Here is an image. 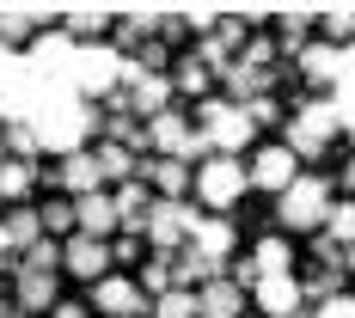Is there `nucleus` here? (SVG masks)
Wrapping results in <instances>:
<instances>
[{
    "label": "nucleus",
    "instance_id": "0eeeda50",
    "mask_svg": "<svg viewBox=\"0 0 355 318\" xmlns=\"http://www.w3.org/2000/svg\"><path fill=\"white\" fill-rule=\"evenodd\" d=\"M251 190V177H245V159H220V153H209L202 166H196V202L214 214H227L239 196Z\"/></svg>",
    "mask_w": 355,
    "mask_h": 318
},
{
    "label": "nucleus",
    "instance_id": "473e14b6",
    "mask_svg": "<svg viewBox=\"0 0 355 318\" xmlns=\"http://www.w3.org/2000/svg\"><path fill=\"white\" fill-rule=\"evenodd\" d=\"M324 239L355 245V202H331V214H324Z\"/></svg>",
    "mask_w": 355,
    "mask_h": 318
},
{
    "label": "nucleus",
    "instance_id": "49530a36",
    "mask_svg": "<svg viewBox=\"0 0 355 318\" xmlns=\"http://www.w3.org/2000/svg\"><path fill=\"white\" fill-rule=\"evenodd\" d=\"M0 270H19V251L6 245V227H0Z\"/></svg>",
    "mask_w": 355,
    "mask_h": 318
},
{
    "label": "nucleus",
    "instance_id": "39448f33",
    "mask_svg": "<svg viewBox=\"0 0 355 318\" xmlns=\"http://www.w3.org/2000/svg\"><path fill=\"white\" fill-rule=\"evenodd\" d=\"M190 123H196V135L209 141V153H220V159H239V153L251 147V135H257L251 116L239 105H227V98H202Z\"/></svg>",
    "mask_w": 355,
    "mask_h": 318
},
{
    "label": "nucleus",
    "instance_id": "7ed1b4c3",
    "mask_svg": "<svg viewBox=\"0 0 355 318\" xmlns=\"http://www.w3.org/2000/svg\"><path fill=\"white\" fill-rule=\"evenodd\" d=\"M123 86V49L116 43H73V68H68V92L73 98H98L105 105L110 92Z\"/></svg>",
    "mask_w": 355,
    "mask_h": 318
},
{
    "label": "nucleus",
    "instance_id": "ddd939ff",
    "mask_svg": "<svg viewBox=\"0 0 355 318\" xmlns=\"http://www.w3.org/2000/svg\"><path fill=\"white\" fill-rule=\"evenodd\" d=\"M62 270L80 276V282H105V276H110V245H105V239L73 233V239H62Z\"/></svg>",
    "mask_w": 355,
    "mask_h": 318
},
{
    "label": "nucleus",
    "instance_id": "a211bd4d",
    "mask_svg": "<svg viewBox=\"0 0 355 318\" xmlns=\"http://www.w3.org/2000/svg\"><path fill=\"white\" fill-rule=\"evenodd\" d=\"M110 25H116V6H62V31L73 43H105Z\"/></svg>",
    "mask_w": 355,
    "mask_h": 318
},
{
    "label": "nucleus",
    "instance_id": "e433bc0d",
    "mask_svg": "<svg viewBox=\"0 0 355 318\" xmlns=\"http://www.w3.org/2000/svg\"><path fill=\"white\" fill-rule=\"evenodd\" d=\"M251 116V129H276V123H288V110L276 105V98H270V92H263V98H251V105H239Z\"/></svg>",
    "mask_w": 355,
    "mask_h": 318
},
{
    "label": "nucleus",
    "instance_id": "4468645a",
    "mask_svg": "<svg viewBox=\"0 0 355 318\" xmlns=\"http://www.w3.org/2000/svg\"><path fill=\"white\" fill-rule=\"evenodd\" d=\"M55 184V190H68V196H92V190H105V177H98V159H92V147H80V153H68L55 172H37V184Z\"/></svg>",
    "mask_w": 355,
    "mask_h": 318
},
{
    "label": "nucleus",
    "instance_id": "aec40b11",
    "mask_svg": "<svg viewBox=\"0 0 355 318\" xmlns=\"http://www.w3.org/2000/svg\"><path fill=\"white\" fill-rule=\"evenodd\" d=\"M62 294H55V276H37V270H19L12 282V312H49Z\"/></svg>",
    "mask_w": 355,
    "mask_h": 318
},
{
    "label": "nucleus",
    "instance_id": "f03ea898",
    "mask_svg": "<svg viewBox=\"0 0 355 318\" xmlns=\"http://www.w3.org/2000/svg\"><path fill=\"white\" fill-rule=\"evenodd\" d=\"M331 202H337L331 177L300 172L282 196H276V220H282V233H324V214H331Z\"/></svg>",
    "mask_w": 355,
    "mask_h": 318
},
{
    "label": "nucleus",
    "instance_id": "7c9ffc66",
    "mask_svg": "<svg viewBox=\"0 0 355 318\" xmlns=\"http://www.w3.org/2000/svg\"><path fill=\"white\" fill-rule=\"evenodd\" d=\"M233 62H245L251 73H276V43H270V37H245V49H239Z\"/></svg>",
    "mask_w": 355,
    "mask_h": 318
},
{
    "label": "nucleus",
    "instance_id": "a19ab883",
    "mask_svg": "<svg viewBox=\"0 0 355 318\" xmlns=\"http://www.w3.org/2000/svg\"><path fill=\"white\" fill-rule=\"evenodd\" d=\"M110 263H141V239H110Z\"/></svg>",
    "mask_w": 355,
    "mask_h": 318
},
{
    "label": "nucleus",
    "instance_id": "9d476101",
    "mask_svg": "<svg viewBox=\"0 0 355 318\" xmlns=\"http://www.w3.org/2000/svg\"><path fill=\"white\" fill-rule=\"evenodd\" d=\"M86 306H98L105 318H141V312H153V300L141 294V282H129V276L92 282V300H86Z\"/></svg>",
    "mask_w": 355,
    "mask_h": 318
},
{
    "label": "nucleus",
    "instance_id": "f3484780",
    "mask_svg": "<svg viewBox=\"0 0 355 318\" xmlns=\"http://www.w3.org/2000/svg\"><path fill=\"white\" fill-rule=\"evenodd\" d=\"M110 202H116V233L141 239V227H147V209H153V190H147L141 177H129V184H116V190H110Z\"/></svg>",
    "mask_w": 355,
    "mask_h": 318
},
{
    "label": "nucleus",
    "instance_id": "c9c22d12",
    "mask_svg": "<svg viewBox=\"0 0 355 318\" xmlns=\"http://www.w3.org/2000/svg\"><path fill=\"white\" fill-rule=\"evenodd\" d=\"M196 62H202L209 73H227L233 68V49H227L220 37H196Z\"/></svg>",
    "mask_w": 355,
    "mask_h": 318
},
{
    "label": "nucleus",
    "instance_id": "2eb2a0df",
    "mask_svg": "<svg viewBox=\"0 0 355 318\" xmlns=\"http://www.w3.org/2000/svg\"><path fill=\"white\" fill-rule=\"evenodd\" d=\"M233 245H239V233H233V220H227V214H202V220H196V233H190V251H196V257H209V263H233Z\"/></svg>",
    "mask_w": 355,
    "mask_h": 318
},
{
    "label": "nucleus",
    "instance_id": "f8f14e48",
    "mask_svg": "<svg viewBox=\"0 0 355 318\" xmlns=\"http://www.w3.org/2000/svg\"><path fill=\"white\" fill-rule=\"evenodd\" d=\"M245 177L257 184V190H270V196H282L288 184L300 177V159H294V153H288L282 141H276V147H257V153H251V166H245Z\"/></svg>",
    "mask_w": 355,
    "mask_h": 318
},
{
    "label": "nucleus",
    "instance_id": "72a5a7b5",
    "mask_svg": "<svg viewBox=\"0 0 355 318\" xmlns=\"http://www.w3.org/2000/svg\"><path fill=\"white\" fill-rule=\"evenodd\" d=\"M300 294H306V300H337V294H343V270H313V276H306V282H300Z\"/></svg>",
    "mask_w": 355,
    "mask_h": 318
},
{
    "label": "nucleus",
    "instance_id": "412c9836",
    "mask_svg": "<svg viewBox=\"0 0 355 318\" xmlns=\"http://www.w3.org/2000/svg\"><path fill=\"white\" fill-rule=\"evenodd\" d=\"M196 318H245V294L227 282H209V288H196Z\"/></svg>",
    "mask_w": 355,
    "mask_h": 318
},
{
    "label": "nucleus",
    "instance_id": "c85d7f7f",
    "mask_svg": "<svg viewBox=\"0 0 355 318\" xmlns=\"http://www.w3.org/2000/svg\"><path fill=\"white\" fill-rule=\"evenodd\" d=\"M19 270H37V276H62V239H49V233H43V239H37V245L19 257Z\"/></svg>",
    "mask_w": 355,
    "mask_h": 318
},
{
    "label": "nucleus",
    "instance_id": "4be33fe9",
    "mask_svg": "<svg viewBox=\"0 0 355 318\" xmlns=\"http://www.w3.org/2000/svg\"><path fill=\"white\" fill-rule=\"evenodd\" d=\"M251 270H257V282H263V276H294V245H288L282 233L257 239V251H251Z\"/></svg>",
    "mask_w": 355,
    "mask_h": 318
},
{
    "label": "nucleus",
    "instance_id": "09e8293b",
    "mask_svg": "<svg viewBox=\"0 0 355 318\" xmlns=\"http://www.w3.org/2000/svg\"><path fill=\"white\" fill-rule=\"evenodd\" d=\"M0 318H19V312H12V300H0Z\"/></svg>",
    "mask_w": 355,
    "mask_h": 318
},
{
    "label": "nucleus",
    "instance_id": "cd10ccee",
    "mask_svg": "<svg viewBox=\"0 0 355 318\" xmlns=\"http://www.w3.org/2000/svg\"><path fill=\"white\" fill-rule=\"evenodd\" d=\"M319 25H324V43L343 49V43H355V6H319Z\"/></svg>",
    "mask_w": 355,
    "mask_h": 318
},
{
    "label": "nucleus",
    "instance_id": "8fccbe9b",
    "mask_svg": "<svg viewBox=\"0 0 355 318\" xmlns=\"http://www.w3.org/2000/svg\"><path fill=\"white\" fill-rule=\"evenodd\" d=\"M343 184H355V159H349V166H343Z\"/></svg>",
    "mask_w": 355,
    "mask_h": 318
},
{
    "label": "nucleus",
    "instance_id": "79ce46f5",
    "mask_svg": "<svg viewBox=\"0 0 355 318\" xmlns=\"http://www.w3.org/2000/svg\"><path fill=\"white\" fill-rule=\"evenodd\" d=\"M178 31H190L184 25V6H159V31L153 37H178Z\"/></svg>",
    "mask_w": 355,
    "mask_h": 318
},
{
    "label": "nucleus",
    "instance_id": "4c0bfd02",
    "mask_svg": "<svg viewBox=\"0 0 355 318\" xmlns=\"http://www.w3.org/2000/svg\"><path fill=\"white\" fill-rule=\"evenodd\" d=\"M37 220H43L49 239H62V233L73 239V202H49V209H37Z\"/></svg>",
    "mask_w": 355,
    "mask_h": 318
},
{
    "label": "nucleus",
    "instance_id": "a878e982",
    "mask_svg": "<svg viewBox=\"0 0 355 318\" xmlns=\"http://www.w3.org/2000/svg\"><path fill=\"white\" fill-rule=\"evenodd\" d=\"M319 6H276V31H282L288 49H306V31H313Z\"/></svg>",
    "mask_w": 355,
    "mask_h": 318
},
{
    "label": "nucleus",
    "instance_id": "58836bf2",
    "mask_svg": "<svg viewBox=\"0 0 355 318\" xmlns=\"http://www.w3.org/2000/svg\"><path fill=\"white\" fill-rule=\"evenodd\" d=\"M331 105H337V123H343V135L355 141V86H337V98H331Z\"/></svg>",
    "mask_w": 355,
    "mask_h": 318
},
{
    "label": "nucleus",
    "instance_id": "9b49d317",
    "mask_svg": "<svg viewBox=\"0 0 355 318\" xmlns=\"http://www.w3.org/2000/svg\"><path fill=\"white\" fill-rule=\"evenodd\" d=\"M251 306L263 318H306V294H300V276H263L251 288Z\"/></svg>",
    "mask_w": 355,
    "mask_h": 318
},
{
    "label": "nucleus",
    "instance_id": "393cba45",
    "mask_svg": "<svg viewBox=\"0 0 355 318\" xmlns=\"http://www.w3.org/2000/svg\"><path fill=\"white\" fill-rule=\"evenodd\" d=\"M37 190V166L31 159H0V202H25Z\"/></svg>",
    "mask_w": 355,
    "mask_h": 318
},
{
    "label": "nucleus",
    "instance_id": "5701e85b",
    "mask_svg": "<svg viewBox=\"0 0 355 318\" xmlns=\"http://www.w3.org/2000/svg\"><path fill=\"white\" fill-rule=\"evenodd\" d=\"M92 159H98V177L105 184H129V177L141 172V153H129V147H116V141H98Z\"/></svg>",
    "mask_w": 355,
    "mask_h": 318
},
{
    "label": "nucleus",
    "instance_id": "2f4dec72",
    "mask_svg": "<svg viewBox=\"0 0 355 318\" xmlns=\"http://www.w3.org/2000/svg\"><path fill=\"white\" fill-rule=\"evenodd\" d=\"M0 153H6V159H37V153H43V147H37V129L31 123H12L6 141H0Z\"/></svg>",
    "mask_w": 355,
    "mask_h": 318
},
{
    "label": "nucleus",
    "instance_id": "dca6fc26",
    "mask_svg": "<svg viewBox=\"0 0 355 318\" xmlns=\"http://www.w3.org/2000/svg\"><path fill=\"white\" fill-rule=\"evenodd\" d=\"M73 233H86V239H105L116 233V202H110V190H92V196H73Z\"/></svg>",
    "mask_w": 355,
    "mask_h": 318
},
{
    "label": "nucleus",
    "instance_id": "6ab92c4d",
    "mask_svg": "<svg viewBox=\"0 0 355 318\" xmlns=\"http://www.w3.org/2000/svg\"><path fill=\"white\" fill-rule=\"evenodd\" d=\"M337 68H343V49H331V43H306V49H294V73L313 80V86H337Z\"/></svg>",
    "mask_w": 355,
    "mask_h": 318
},
{
    "label": "nucleus",
    "instance_id": "ea45409f",
    "mask_svg": "<svg viewBox=\"0 0 355 318\" xmlns=\"http://www.w3.org/2000/svg\"><path fill=\"white\" fill-rule=\"evenodd\" d=\"M306 318H355V294H337V300H324V306H313Z\"/></svg>",
    "mask_w": 355,
    "mask_h": 318
},
{
    "label": "nucleus",
    "instance_id": "b1692460",
    "mask_svg": "<svg viewBox=\"0 0 355 318\" xmlns=\"http://www.w3.org/2000/svg\"><path fill=\"white\" fill-rule=\"evenodd\" d=\"M0 227H6V245L19 251V257L43 239V220H37V209H6V214H0Z\"/></svg>",
    "mask_w": 355,
    "mask_h": 318
},
{
    "label": "nucleus",
    "instance_id": "20e7f679",
    "mask_svg": "<svg viewBox=\"0 0 355 318\" xmlns=\"http://www.w3.org/2000/svg\"><path fill=\"white\" fill-rule=\"evenodd\" d=\"M282 129H288L282 147L294 153V159H324V147L343 135V123H337V105H331V98H306V105H294Z\"/></svg>",
    "mask_w": 355,
    "mask_h": 318
},
{
    "label": "nucleus",
    "instance_id": "c03bdc74",
    "mask_svg": "<svg viewBox=\"0 0 355 318\" xmlns=\"http://www.w3.org/2000/svg\"><path fill=\"white\" fill-rule=\"evenodd\" d=\"M86 312H92L86 300H55V306H49V318H86Z\"/></svg>",
    "mask_w": 355,
    "mask_h": 318
},
{
    "label": "nucleus",
    "instance_id": "37998d69",
    "mask_svg": "<svg viewBox=\"0 0 355 318\" xmlns=\"http://www.w3.org/2000/svg\"><path fill=\"white\" fill-rule=\"evenodd\" d=\"M25 68V55H19V49H6V43H0V86H6V80H12V73Z\"/></svg>",
    "mask_w": 355,
    "mask_h": 318
},
{
    "label": "nucleus",
    "instance_id": "6e6552de",
    "mask_svg": "<svg viewBox=\"0 0 355 318\" xmlns=\"http://www.w3.org/2000/svg\"><path fill=\"white\" fill-rule=\"evenodd\" d=\"M196 202H159L153 196V209H147V227H141V245H153L159 257H172V251L190 245V233H196Z\"/></svg>",
    "mask_w": 355,
    "mask_h": 318
},
{
    "label": "nucleus",
    "instance_id": "de8ad7c7",
    "mask_svg": "<svg viewBox=\"0 0 355 318\" xmlns=\"http://www.w3.org/2000/svg\"><path fill=\"white\" fill-rule=\"evenodd\" d=\"M343 276H355V245H343Z\"/></svg>",
    "mask_w": 355,
    "mask_h": 318
},
{
    "label": "nucleus",
    "instance_id": "f257e3e1",
    "mask_svg": "<svg viewBox=\"0 0 355 318\" xmlns=\"http://www.w3.org/2000/svg\"><path fill=\"white\" fill-rule=\"evenodd\" d=\"M31 129H37V147H43V153H62V159H68V153H80L86 135L98 129V110L86 105V98H73L68 86H62V92L31 116Z\"/></svg>",
    "mask_w": 355,
    "mask_h": 318
},
{
    "label": "nucleus",
    "instance_id": "c756f323",
    "mask_svg": "<svg viewBox=\"0 0 355 318\" xmlns=\"http://www.w3.org/2000/svg\"><path fill=\"white\" fill-rule=\"evenodd\" d=\"M141 294H147V300L172 294V257H159V251H153V257L141 263Z\"/></svg>",
    "mask_w": 355,
    "mask_h": 318
},
{
    "label": "nucleus",
    "instance_id": "a18cd8bd",
    "mask_svg": "<svg viewBox=\"0 0 355 318\" xmlns=\"http://www.w3.org/2000/svg\"><path fill=\"white\" fill-rule=\"evenodd\" d=\"M337 86H355V43H343V68H337Z\"/></svg>",
    "mask_w": 355,
    "mask_h": 318
},
{
    "label": "nucleus",
    "instance_id": "f704fd0d",
    "mask_svg": "<svg viewBox=\"0 0 355 318\" xmlns=\"http://www.w3.org/2000/svg\"><path fill=\"white\" fill-rule=\"evenodd\" d=\"M153 318H196V294H190V288L159 294V300H153Z\"/></svg>",
    "mask_w": 355,
    "mask_h": 318
},
{
    "label": "nucleus",
    "instance_id": "bb28decb",
    "mask_svg": "<svg viewBox=\"0 0 355 318\" xmlns=\"http://www.w3.org/2000/svg\"><path fill=\"white\" fill-rule=\"evenodd\" d=\"M209 80H214V73L202 68L196 55H184V62H178V68H172V92H190V98L202 105V98H209Z\"/></svg>",
    "mask_w": 355,
    "mask_h": 318
},
{
    "label": "nucleus",
    "instance_id": "1a4fd4ad",
    "mask_svg": "<svg viewBox=\"0 0 355 318\" xmlns=\"http://www.w3.org/2000/svg\"><path fill=\"white\" fill-rule=\"evenodd\" d=\"M25 68L37 80H49V86H68V68H73V37L55 25V31L31 37V49H25Z\"/></svg>",
    "mask_w": 355,
    "mask_h": 318
},
{
    "label": "nucleus",
    "instance_id": "423d86ee",
    "mask_svg": "<svg viewBox=\"0 0 355 318\" xmlns=\"http://www.w3.org/2000/svg\"><path fill=\"white\" fill-rule=\"evenodd\" d=\"M147 153L153 159H184L190 172L209 159V141L196 135V123H190V110H159L153 123H147Z\"/></svg>",
    "mask_w": 355,
    "mask_h": 318
}]
</instances>
